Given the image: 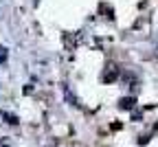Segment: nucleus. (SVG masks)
I'll use <instances>...</instances> for the list:
<instances>
[{"mask_svg": "<svg viewBox=\"0 0 158 147\" xmlns=\"http://www.w3.org/2000/svg\"><path fill=\"white\" fill-rule=\"evenodd\" d=\"M134 103H136L134 97H125V99L118 101V108H121V110H132V108H134Z\"/></svg>", "mask_w": 158, "mask_h": 147, "instance_id": "2", "label": "nucleus"}, {"mask_svg": "<svg viewBox=\"0 0 158 147\" xmlns=\"http://www.w3.org/2000/svg\"><path fill=\"white\" fill-rule=\"evenodd\" d=\"M141 116H143V112H138V110H136V112L132 114V121H138V119H141Z\"/></svg>", "mask_w": 158, "mask_h": 147, "instance_id": "3", "label": "nucleus"}, {"mask_svg": "<svg viewBox=\"0 0 158 147\" xmlns=\"http://www.w3.org/2000/svg\"><path fill=\"white\" fill-rule=\"evenodd\" d=\"M116 77H118V68L114 64H108L106 70H103V81L106 83H112V81H116Z\"/></svg>", "mask_w": 158, "mask_h": 147, "instance_id": "1", "label": "nucleus"}]
</instances>
